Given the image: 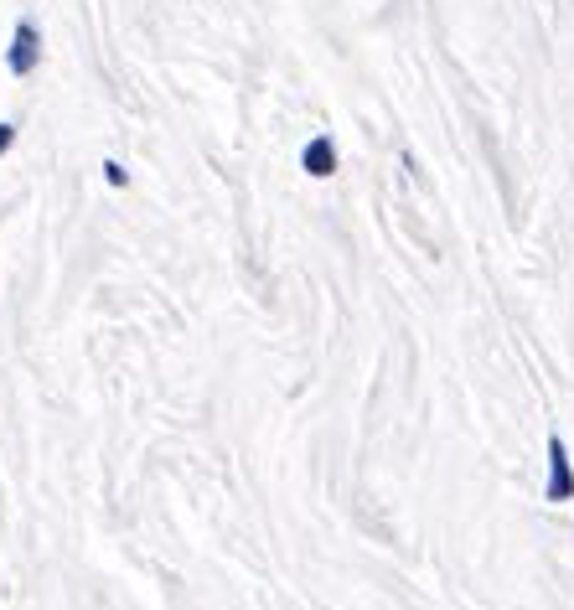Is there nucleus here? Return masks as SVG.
<instances>
[{"label": "nucleus", "mask_w": 574, "mask_h": 610, "mask_svg": "<svg viewBox=\"0 0 574 610\" xmlns=\"http://www.w3.org/2000/svg\"><path fill=\"white\" fill-rule=\"evenodd\" d=\"M543 497L549 502H569L574 497V466L559 435H549V481H543Z\"/></svg>", "instance_id": "nucleus-1"}, {"label": "nucleus", "mask_w": 574, "mask_h": 610, "mask_svg": "<svg viewBox=\"0 0 574 610\" xmlns=\"http://www.w3.org/2000/svg\"><path fill=\"white\" fill-rule=\"evenodd\" d=\"M37 57H42V37H37L32 21H21V26H16V42H11V73L26 78V73L37 68Z\"/></svg>", "instance_id": "nucleus-2"}, {"label": "nucleus", "mask_w": 574, "mask_h": 610, "mask_svg": "<svg viewBox=\"0 0 574 610\" xmlns=\"http://www.w3.org/2000/svg\"><path fill=\"white\" fill-rule=\"evenodd\" d=\"M300 166H306V176H331L337 171V145H331V135H316L306 150H300Z\"/></svg>", "instance_id": "nucleus-3"}, {"label": "nucleus", "mask_w": 574, "mask_h": 610, "mask_svg": "<svg viewBox=\"0 0 574 610\" xmlns=\"http://www.w3.org/2000/svg\"><path fill=\"white\" fill-rule=\"evenodd\" d=\"M104 181H109V187H125V166H119V161H104Z\"/></svg>", "instance_id": "nucleus-4"}, {"label": "nucleus", "mask_w": 574, "mask_h": 610, "mask_svg": "<svg viewBox=\"0 0 574 610\" xmlns=\"http://www.w3.org/2000/svg\"><path fill=\"white\" fill-rule=\"evenodd\" d=\"M11 145H16V130H11V125H0V156H6Z\"/></svg>", "instance_id": "nucleus-5"}]
</instances>
